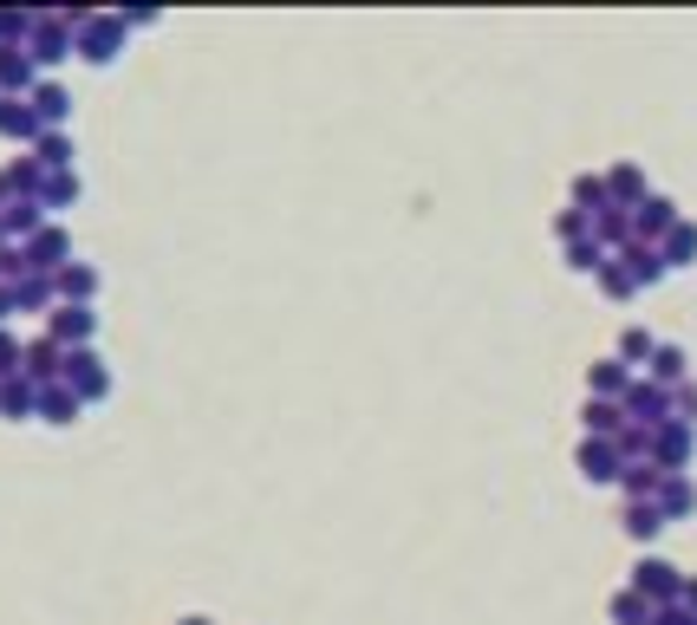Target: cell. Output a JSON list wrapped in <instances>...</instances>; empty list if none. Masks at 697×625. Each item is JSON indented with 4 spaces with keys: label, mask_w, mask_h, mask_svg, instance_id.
<instances>
[{
    "label": "cell",
    "mask_w": 697,
    "mask_h": 625,
    "mask_svg": "<svg viewBox=\"0 0 697 625\" xmlns=\"http://www.w3.org/2000/svg\"><path fill=\"white\" fill-rule=\"evenodd\" d=\"M176 625H210V619H203V613H190V619H176Z\"/></svg>",
    "instance_id": "cell-42"
},
{
    "label": "cell",
    "mask_w": 697,
    "mask_h": 625,
    "mask_svg": "<svg viewBox=\"0 0 697 625\" xmlns=\"http://www.w3.org/2000/svg\"><path fill=\"white\" fill-rule=\"evenodd\" d=\"M26 274H33V268H26V248L7 241V248H0V287H20Z\"/></svg>",
    "instance_id": "cell-36"
},
{
    "label": "cell",
    "mask_w": 697,
    "mask_h": 625,
    "mask_svg": "<svg viewBox=\"0 0 697 625\" xmlns=\"http://www.w3.org/2000/svg\"><path fill=\"white\" fill-rule=\"evenodd\" d=\"M678 222H685V215H678V203H672V196H645V203L632 208V241L658 248V241H665Z\"/></svg>",
    "instance_id": "cell-7"
},
{
    "label": "cell",
    "mask_w": 697,
    "mask_h": 625,
    "mask_svg": "<svg viewBox=\"0 0 697 625\" xmlns=\"http://www.w3.org/2000/svg\"><path fill=\"white\" fill-rule=\"evenodd\" d=\"M78 411H85V405L72 398L66 385H46V391H40V423H53V430H66V423H78Z\"/></svg>",
    "instance_id": "cell-26"
},
{
    "label": "cell",
    "mask_w": 697,
    "mask_h": 625,
    "mask_svg": "<svg viewBox=\"0 0 697 625\" xmlns=\"http://www.w3.org/2000/svg\"><path fill=\"white\" fill-rule=\"evenodd\" d=\"M40 26V13H0V46H26Z\"/></svg>",
    "instance_id": "cell-33"
},
{
    "label": "cell",
    "mask_w": 697,
    "mask_h": 625,
    "mask_svg": "<svg viewBox=\"0 0 697 625\" xmlns=\"http://www.w3.org/2000/svg\"><path fill=\"white\" fill-rule=\"evenodd\" d=\"M580 423H587V437H607V443H613V437L626 430V405H607V398H587V405H580Z\"/></svg>",
    "instance_id": "cell-22"
},
{
    "label": "cell",
    "mask_w": 697,
    "mask_h": 625,
    "mask_svg": "<svg viewBox=\"0 0 697 625\" xmlns=\"http://www.w3.org/2000/svg\"><path fill=\"white\" fill-rule=\"evenodd\" d=\"M587 391H593V398H607V405H626L632 365H620V358H600V365H587Z\"/></svg>",
    "instance_id": "cell-13"
},
{
    "label": "cell",
    "mask_w": 697,
    "mask_h": 625,
    "mask_svg": "<svg viewBox=\"0 0 697 625\" xmlns=\"http://www.w3.org/2000/svg\"><path fill=\"white\" fill-rule=\"evenodd\" d=\"M632 593L652 606V613H665V606H678V593H685V573L672 567V560H658V554H645L639 567H632V580H626Z\"/></svg>",
    "instance_id": "cell-2"
},
{
    "label": "cell",
    "mask_w": 697,
    "mask_h": 625,
    "mask_svg": "<svg viewBox=\"0 0 697 625\" xmlns=\"http://www.w3.org/2000/svg\"><path fill=\"white\" fill-rule=\"evenodd\" d=\"M20 352H26V340H13V326H0V378L20 371Z\"/></svg>",
    "instance_id": "cell-37"
},
{
    "label": "cell",
    "mask_w": 697,
    "mask_h": 625,
    "mask_svg": "<svg viewBox=\"0 0 697 625\" xmlns=\"http://www.w3.org/2000/svg\"><path fill=\"white\" fill-rule=\"evenodd\" d=\"M607 196H613V208H639L652 190H645V170L639 163H613L607 170Z\"/></svg>",
    "instance_id": "cell-18"
},
{
    "label": "cell",
    "mask_w": 697,
    "mask_h": 625,
    "mask_svg": "<svg viewBox=\"0 0 697 625\" xmlns=\"http://www.w3.org/2000/svg\"><path fill=\"white\" fill-rule=\"evenodd\" d=\"M678 606H685V613L697 619V573H685V593H678Z\"/></svg>",
    "instance_id": "cell-40"
},
{
    "label": "cell",
    "mask_w": 697,
    "mask_h": 625,
    "mask_svg": "<svg viewBox=\"0 0 697 625\" xmlns=\"http://www.w3.org/2000/svg\"><path fill=\"white\" fill-rule=\"evenodd\" d=\"M46 176H60V170H72V157H78V143H72V131H40V143L26 150Z\"/></svg>",
    "instance_id": "cell-17"
},
{
    "label": "cell",
    "mask_w": 697,
    "mask_h": 625,
    "mask_svg": "<svg viewBox=\"0 0 697 625\" xmlns=\"http://www.w3.org/2000/svg\"><path fill=\"white\" fill-rule=\"evenodd\" d=\"M652 625H697L685 606H665V613H652Z\"/></svg>",
    "instance_id": "cell-39"
},
{
    "label": "cell",
    "mask_w": 697,
    "mask_h": 625,
    "mask_svg": "<svg viewBox=\"0 0 697 625\" xmlns=\"http://www.w3.org/2000/svg\"><path fill=\"white\" fill-rule=\"evenodd\" d=\"M0 248H7V235H0Z\"/></svg>",
    "instance_id": "cell-43"
},
{
    "label": "cell",
    "mask_w": 697,
    "mask_h": 625,
    "mask_svg": "<svg viewBox=\"0 0 697 625\" xmlns=\"http://www.w3.org/2000/svg\"><path fill=\"white\" fill-rule=\"evenodd\" d=\"M652 352H658V340H652L645 326H626V333H620V365H652Z\"/></svg>",
    "instance_id": "cell-30"
},
{
    "label": "cell",
    "mask_w": 697,
    "mask_h": 625,
    "mask_svg": "<svg viewBox=\"0 0 697 625\" xmlns=\"http://www.w3.org/2000/svg\"><path fill=\"white\" fill-rule=\"evenodd\" d=\"M672 417H678V423H691V430H697V385H678V411H672Z\"/></svg>",
    "instance_id": "cell-38"
},
{
    "label": "cell",
    "mask_w": 697,
    "mask_h": 625,
    "mask_svg": "<svg viewBox=\"0 0 697 625\" xmlns=\"http://www.w3.org/2000/svg\"><path fill=\"white\" fill-rule=\"evenodd\" d=\"M607 613H613V625H652V606H645L632 586H620V593H613V606H607Z\"/></svg>",
    "instance_id": "cell-31"
},
{
    "label": "cell",
    "mask_w": 697,
    "mask_h": 625,
    "mask_svg": "<svg viewBox=\"0 0 697 625\" xmlns=\"http://www.w3.org/2000/svg\"><path fill=\"white\" fill-rule=\"evenodd\" d=\"M672 411H678V391H665V385H652V378H632L626 423H639V430H658V423H672Z\"/></svg>",
    "instance_id": "cell-5"
},
{
    "label": "cell",
    "mask_w": 697,
    "mask_h": 625,
    "mask_svg": "<svg viewBox=\"0 0 697 625\" xmlns=\"http://www.w3.org/2000/svg\"><path fill=\"white\" fill-rule=\"evenodd\" d=\"M555 235L567 241V248H573V241H587V235H593V215H580V208H560V215H555Z\"/></svg>",
    "instance_id": "cell-34"
},
{
    "label": "cell",
    "mask_w": 697,
    "mask_h": 625,
    "mask_svg": "<svg viewBox=\"0 0 697 625\" xmlns=\"http://www.w3.org/2000/svg\"><path fill=\"white\" fill-rule=\"evenodd\" d=\"M60 385H66L78 405H105L111 398V365L98 358V346H78V352H66V378Z\"/></svg>",
    "instance_id": "cell-3"
},
{
    "label": "cell",
    "mask_w": 697,
    "mask_h": 625,
    "mask_svg": "<svg viewBox=\"0 0 697 625\" xmlns=\"http://www.w3.org/2000/svg\"><path fill=\"white\" fill-rule=\"evenodd\" d=\"M26 268H33V274H46V280L60 274V268H72V235L60 228V222H46V228L26 241Z\"/></svg>",
    "instance_id": "cell-8"
},
{
    "label": "cell",
    "mask_w": 697,
    "mask_h": 625,
    "mask_svg": "<svg viewBox=\"0 0 697 625\" xmlns=\"http://www.w3.org/2000/svg\"><path fill=\"white\" fill-rule=\"evenodd\" d=\"M53 293H60V306H92L98 300V268H85V261H72L53 274Z\"/></svg>",
    "instance_id": "cell-14"
},
{
    "label": "cell",
    "mask_w": 697,
    "mask_h": 625,
    "mask_svg": "<svg viewBox=\"0 0 697 625\" xmlns=\"http://www.w3.org/2000/svg\"><path fill=\"white\" fill-rule=\"evenodd\" d=\"M573 208H580V215L613 208V196H607V176H573Z\"/></svg>",
    "instance_id": "cell-29"
},
{
    "label": "cell",
    "mask_w": 697,
    "mask_h": 625,
    "mask_svg": "<svg viewBox=\"0 0 697 625\" xmlns=\"http://www.w3.org/2000/svg\"><path fill=\"white\" fill-rule=\"evenodd\" d=\"M13 300H20V313H53V306H60V293H53L46 274H26L20 287H13Z\"/></svg>",
    "instance_id": "cell-28"
},
{
    "label": "cell",
    "mask_w": 697,
    "mask_h": 625,
    "mask_svg": "<svg viewBox=\"0 0 697 625\" xmlns=\"http://www.w3.org/2000/svg\"><path fill=\"white\" fill-rule=\"evenodd\" d=\"M0 417H7V423L40 417V385H26L20 371H13V378H0Z\"/></svg>",
    "instance_id": "cell-19"
},
{
    "label": "cell",
    "mask_w": 697,
    "mask_h": 625,
    "mask_svg": "<svg viewBox=\"0 0 697 625\" xmlns=\"http://www.w3.org/2000/svg\"><path fill=\"white\" fill-rule=\"evenodd\" d=\"M0 138L7 143H40V118H33V105L26 98H0Z\"/></svg>",
    "instance_id": "cell-15"
},
{
    "label": "cell",
    "mask_w": 697,
    "mask_h": 625,
    "mask_svg": "<svg viewBox=\"0 0 697 625\" xmlns=\"http://www.w3.org/2000/svg\"><path fill=\"white\" fill-rule=\"evenodd\" d=\"M658 483H665L658 463H626V470H620V495H626V502H658Z\"/></svg>",
    "instance_id": "cell-25"
},
{
    "label": "cell",
    "mask_w": 697,
    "mask_h": 625,
    "mask_svg": "<svg viewBox=\"0 0 697 625\" xmlns=\"http://www.w3.org/2000/svg\"><path fill=\"white\" fill-rule=\"evenodd\" d=\"M620 521H626V535H632V541H658V535L672 528L658 502H626V515H620Z\"/></svg>",
    "instance_id": "cell-24"
},
{
    "label": "cell",
    "mask_w": 697,
    "mask_h": 625,
    "mask_svg": "<svg viewBox=\"0 0 697 625\" xmlns=\"http://www.w3.org/2000/svg\"><path fill=\"white\" fill-rule=\"evenodd\" d=\"M613 261L632 274V287H658V280L672 274V268H665V255H658V248H645V241H632L626 255H613Z\"/></svg>",
    "instance_id": "cell-16"
},
{
    "label": "cell",
    "mask_w": 697,
    "mask_h": 625,
    "mask_svg": "<svg viewBox=\"0 0 697 625\" xmlns=\"http://www.w3.org/2000/svg\"><path fill=\"white\" fill-rule=\"evenodd\" d=\"M658 508H665V521H691L697 515V483L691 476H665V483H658Z\"/></svg>",
    "instance_id": "cell-21"
},
{
    "label": "cell",
    "mask_w": 697,
    "mask_h": 625,
    "mask_svg": "<svg viewBox=\"0 0 697 625\" xmlns=\"http://www.w3.org/2000/svg\"><path fill=\"white\" fill-rule=\"evenodd\" d=\"M20 378H26V385H40V391H46V385H60V378H66V346H53L46 333H40V340H26V352H20Z\"/></svg>",
    "instance_id": "cell-9"
},
{
    "label": "cell",
    "mask_w": 697,
    "mask_h": 625,
    "mask_svg": "<svg viewBox=\"0 0 697 625\" xmlns=\"http://www.w3.org/2000/svg\"><path fill=\"white\" fill-rule=\"evenodd\" d=\"M658 255H665V268H672V274H678V268H691V261H697V222H678V228L658 241Z\"/></svg>",
    "instance_id": "cell-27"
},
{
    "label": "cell",
    "mask_w": 697,
    "mask_h": 625,
    "mask_svg": "<svg viewBox=\"0 0 697 625\" xmlns=\"http://www.w3.org/2000/svg\"><path fill=\"white\" fill-rule=\"evenodd\" d=\"M40 85V66L26 60V46H0V98H26Z\"/></svg>",
    "instance_id": "cell-12"
},
{
    "label": "cell",
    "mask_w": 697,
    "mask_h": 625,
    "mask_svg": "<svg viewBox=\"0 0 697 625\" xmlns=\"http://www.w3.org/2000/svg\"><path fill=\"white\" fill-rule=\"evenodd\" d=\"M125 13H85V26L72 33V53L85 60V66H111L118 53H125Z\"/></svg>",
    "instance_id": "cell-1"
},
{
    "label": "cell",
    "mask_w": 697,
    "mask_h": 625,
    "mask_svg": "<svg viewBox=\"0 0 697 625\" xmlns=\"http://www.w3.org/2000/svg\"><path fill=\"white\" fill-rule=\"evenodd\" d=\"M13 313H20V300H13V287H0V326H7Z\"/></svg>",
    "instance_id": "cell-41"
},
{
    "label": "cell",
    "mask_w": 697,
    "mask_h": 625,
    "mask_svg": "<svg viewBox=\"0 0 697 625\" xmlns=\"http://www.w3.org/2000/svg\"><path fill=\"white\" fill-rule=\"evenodd\" d=\"M685 371H691V358H685V346H658V352H652V365H645V378H652V385H665V391L691 385Z\"/></svg>",
    "instance_id": "cell-20"
},
{
    "label": "cell",
    "mask_w": 697,
    "mask_h": 625,
    "mask_svg": "<svg viewBox=\"0 0 697 625\" xmlns=\"http://www.w3.org/2000/svg\"><path fill=\"white\" fill-rule=\"evenodd\" d=\"M78 196H85V183H78V170H60V176H46V183H40V208H46L53 222H60V208H72V203H78Z\"/></svg>",
    "instance_id": "cell-23"
},
{
    "label": "cell",
    "mask_w": 697,
    "mask_h": 625,
    "mask_svg": "<svg viewBox=\"0 0 697 625\" xmlns=\"http://www.w3.org/2000/svg\"><path fill=\"white\" fill-rule=\"evenodd\" d=\"M607 261H613V255H607V248H600V241H593V235H587V241H573V248H567V268H573V274H600V268H607Z\"/></svg>",
    "instance_id": "cell-32"
},
{
    "label": "cell",
    "mask_w": 697,
    "mask_h": 625,
    "mask_svg": "<svg viewBox=\"0 0 697 625\" xmlns=\"http://www.w3.org/2000/svg\"><path fill=\"white\" fill-rule=\"evenodd\" d=\"M92 333H98V306H53L46 313V340L53 346L78 352V346H92Z\"/></svg>",
    "instance_id": "cell-6"
},
{
    "label": "cell",
    "mask_w": 697,
    "mask_h": 625,
    "mask_svg": "<svg viewBox=\"0 0 697 625\" xmlns=\"http://www.w3.org/2000/svg\"><path fill=\"white\" fill-rule=\"evenodd\" d=\"M600 293H607V300H632V293H639V287H632V274L626 268H620V261H607V268H600Z\"/></svg>",
    "instance_id": "cell-35"
},
{
    "label": "cell",
    "mask_w": 697,
    "mask_h": 625,
    "mask_svg": "<svg viewBox=\"0 0 697 625\" xmlns=\"http://www.w3.org/2000/svg\"><path fill=\"white\" fill-rule=\"evenodd\" d=\"M620 470H626V456H620V443H607V437H587V443H580V476H587V483H613L620 488Z\"/></svg>",
    "instance_id": "cell-11"
},
{
    "label": "cell",
    "mask_w": 697,
    "mask_h": 625,
    "mask_svg": "<svg viewBox=\"0 0 697 625\" xmlns=\"http://www.w3.org/2000/svg\"><path fill=\"white\" fill-rule=\"evenodd\" d=\"M26 105H33L40 131H66V125H72V91L60 85V78H40V85L26 91Z\"/></svg>",
    "instance_id": "cell-10"
},
{
    "label": "cell",
    "mask_w": 697,
    "mask_h": 625,
    "mask_svg": "<svg viewBox=\"0 0 697 625\" xmlns=\"http://www.w3.org/2000/svg\"><path fill=\"white\" fill-rule=\"evenodd\" d=\"M691 456H697V430H691V423H678V417H672V423H658V430H652V463H658L665 476H685V470H691Z\"/></svg>",
    "instance_id": "cell-4"
}]
</instances>
